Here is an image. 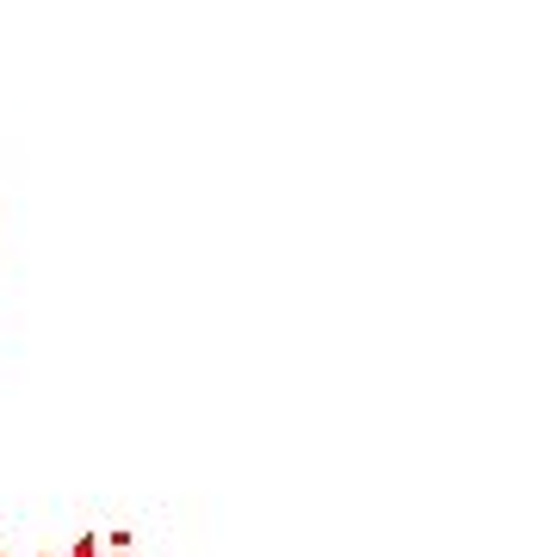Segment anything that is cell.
<instances>
[{
	"mask_svg": "<svg viewBox=\"0 0 557 557\" xmlns=\"http://www.w3.org/2000/svg\"><path fill=\"white\" fill-rule=\"evenodd\" d=\"M69 557H106V539H100V533H87V539H81V545H75Z\"/></svg>",
	"mask_w": 557,
	"mask_h": 557,
	"instance_id": "obj_1",
	"label": "cell"
},
{
	"mask_svg": "<svg viewBox=\"0 0 557 557\" xmlns=\"http://www.w3.org/2000/svg\"><path fill=\"white\" fill-rule=\"evenodd\" d=\"M106 557H131V552H106Z\"/></svg>",
	"mask_w": 557,
	"mask_h": 557,
	"instance_id": "obj_2",
	"label": "cell"
}]
</instances>
